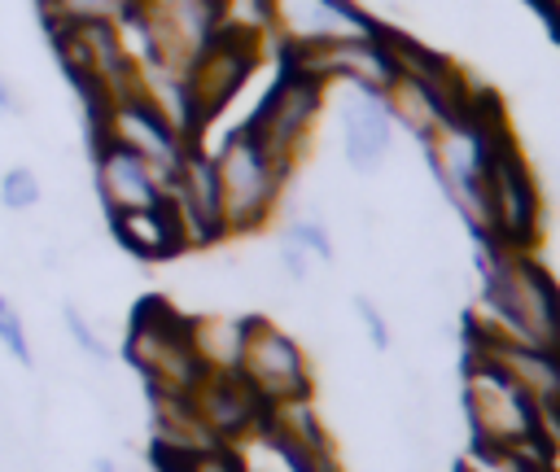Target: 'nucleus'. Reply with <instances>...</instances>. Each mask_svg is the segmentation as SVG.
Returning a JSON list of instances; mask_svg holds the SVG:
<instances>
[{
	"instance_id": "nucleus-15",
	"label": "nucleus",
	"mask_w": 560,
	"mask_h": 472,
	"mask_svg": "<svg viewBox=\"0 0 560 472\" xmlns=\"http://www.w3.org/2000/svg\"><path fill=\"white\" fill-rule=\"evenodd\" d=\"M109 227H114L118 245L127 253H136L140 262H171V258H179L188 249L171 201H162L153 210H140V214H118V219H109Z\"/></svg>"
},
{
	"instance_id": "nucleus-25",
	"label": "nucleus",
	"mask_w": 560,
	"mask_h": 472,
	"mask_svg": "<svg viewBox=\"0 0 560 472\" xmlns=\"http://www.w3.org/2000/svg\"><path fill=\"white\" fill-rule=\"evenodd\" d=\"M354 310H359V319H363L372 345H376V350H389L394 337H389V323H385V315L376 310V302H372V297H354Z\"/></svg>"
},
{
	"instance_id": "nucleus-14",
	"label": "nucleus",
	"mask_w": 560,
	"mask_h": 472,
	"mask_svg": "<svg viewBox=\"0 0 560 472\" xmlns=\"http://www.w3.org/2000/svg\"><path fill=\"white\" fill-rule=\"evenodd\" d=\"M394 149V118L381 96L354 92L341 105V153L354 170H376Z\"/></svg>"
},
{
	"instance_id": "nucleus-27",
	"label": "nucleus",
	"mask_w": 560,
	"mask_h": 472,
	"mask_svg": "<svg viewBox=\"0 0 560 472\" xmlns=\"http://www.w3.org/2000/svg\"><path fill=\"white\" fill-rule=\"evenodd\" d=\"M0 114H18V92L4 74H0Z\"/></svg>"
},
{
	"instance_id": "nucleus-8",
	"label": "nucleus",
	"mask_w": 560,
	"mask_h": 472,
	"mask_svg": "<svg viewBox=\"0 0 560 472\" xmlns=\"http://www.w3.org/2000/svg\"><path fill=\"white\" fill-rule=\"evenodd\" d=\"M92 118V140H109L136 157H144L162 179H171L184 162V153L197 144L192 135H184L144 92H131L122 101H109L105 109L88 114Z\"/></svg>"
},
{
	"instance_id": "nucleus-7",
	"label": "nucleus",
	"mask_w": 560,
	"mask_h": 472,
	"mask_svg": "<svg viewBox=\"0 0 560 472\" xmlns=\"http://www.w3.org/2000/svg\"><path fill=\"white\" fill-rule=\"evenodd\" d=\"M258 61H262V31H245L232 22L214 31V39L184 70V101H188L192 135L232 105V96L245 87Z\"/></svg>"
},
{
	"instance_id": "nucleus-13",
	"label": "nucleus",
	"mask_w": 560,
	"mask_h": 472,
	"mask_svg": "<svg viewBox=\"0 0 560 472\" xmlns=\"http://www.w3.org/2000/svg\"><path fill=\"white\" fill-rule=\"evenodd\" d=\"M188 406L219 446H236L267 415V402L249 389V380L241 371H206L197 380V389L188 393Z\"/></svg>"
},
{
	"instance_id": "nucleus-12",
	"label": "nucleus",
	"mask_w": 560,
	"mask_h": 472,
	"mask_svg": "<svg viewBox=\"0 0 560 472\" xmlns=\"http://www.w3.org/2000/svg\"><path fill=\"white\" fill-rule=\"evenodd\" d=\"M92 184H96V197L109 219L140 214V210H153L166 201V179L144 157H136L109 140H92Z\"/></svg>"
},
{
	"instance_id": "nucleus-4",
	"label": "nucleus",
	"mask_w": 560,
	"mask_h": 472,
	"mask_svg": "<svg viewBox=\"0 0 560 472\" xmlns=\"http://www.w3.org/2000/svg\"><path fill=\"white\" fill-rule=\"evenodd\" d=\"M122 350H127V363L144 376L149 393H162V398H188L206 376L188 341V315H179L162 297H149L136 306Z\"/></svg>"
},
{
	"instance_id": "nucleus-5",
	"label": "nucleus",
	"mask_w": 560,
	"mask_h": 472,
	"mask_svg": "<svg viewBox=\"0 0 560 472\" xmlns=\"http://www.w3.org/2000/svg\"><path fill=\"white\" fill-rule=\"evenodd\" d=\"M214 157V179H219V210H223V232L228 236H254L262 232L284 197V175L267 162V153L249 140L245 127H236Z\"/></svg>"
},
{
	"instance_id": "nucleus-22",
	"label": "nucleus",
	"mask_w": 560,
	"mask_h": 472,
	"mask_svg": "<svg viewBox=\"0 0 560 472\" xmlns=\"http://www.w3.org/2000/svg\"><path fill=\"white\" fill-rule=\"evenodd\" d=\"M0 345H4V354H9V358H18L22 367H31V363H35L31 341H26V323H22L18 306H13L4 293H0Z\"/></svg>"
},
{
	"instance_id": "nucleus-26",
	"label": "nucleus",
	"mask_w": 560,
	"mask_h": 472,
	"mask_svg": "<svg viewBox=\"0 0 560 472\" xmlns=\"http://www.w3.org/2000/svg\"><path fill=\"white\" fill-rule=\"evenodd\" d=\"M280 267L289 271V280H293V284H302V280H306V267H311V253H306V249H298L293 240H280Z\"/></svg>"
},
{
	"instance_id": "nucleus-19",
	"label": "nucleus",
	"mask_w": 560,
	"mask_h": 472,
	"mask_svg": "<svg viewBox=\"0 0 560 472\" xmlns=\"http://www.w3.org/2000/svg\"><path fill=\"white\" fill-rule=\"evenodd\" d=\"M459 472H556L547 450H472Z\"/></svg>"
},
{
	"instance_id": "nucleus-9",
	"label": "nucleus",
	"mask_w": 560,
	"mask_h": 472,
	"mask_svg": "<svg viewBox=\"0 0 560 472\" xmlns=\"http://www.w3.org/2000/svg\"><path fill=\"white\" fill-rule=\"evenodd\" d=\"M236 371L249 380V389L276 406L293 398H315V371L306 350L267 315H245V345Z\"/></svg>"
},
{
	"instance_id": "nucleus-23",
	"label": "nucleus",
	"mask_w": 560,
	"mask_h": 472,
	"mask_svg": "<svg viewBox=\"0 0 560 472\" xmlns=\"http://www.w3.org/2000/svg\"><path fill=\"white\" fill-rule=\"evenodd\" d=\"M284 240H293L298 249H306L319 262H332V240H328V227L319 219H293L284 227Z\"/></svg>"
},
{
	"instance_id": "nucleus-28",
	"label": "nucleus",
	"mask_w": 560,
	"mask_h": 472,
	"mask_svg": "<svg viewBox=\"0 0 560 472\" xmlns=\"http://www.w3.org/2000/svg\"><path fill=\"white\" fill-rule=\"evenodd\" d=\"M534 4H538V13L551 22V31L560 35V0H534Z\"/></svg>"
},
{
	"instance_id": "nucleus-17",
	"label": "nucleus",
	"mask_w": 560,
	"mask_h": 472,
	"mask_svg": "<svg viewBox=\"0 0 560 472\" xmlns=\"http://www.w3.org/2000/svg\"><path fill=\"white\" fill-rule=\"evenodd\" d=\"M381 101H385V109H389V118L398 122V127H407L411 131V140L424 149L442 127H451V118H446V109L424 92V87H416L411 79H389V87L381 92Z\"/></svg>"
},
{
	"instance_id": "nucleus-20",
	"label": "nucleus",
	"mask_w": 560,
	"mask_h": 472,
	"mask_svg": "<svg viewBox=\"0 0 560 472\" xmlns=\"http://www.w3.org/2000/svg\"><path fill=\"white\" fill-rule=\"evenodd\" d=\"M153 463L162 472H245L232 446H210V450H197V455H175V450L153 446Z\"/></svg>"
},
{
	"instance_id": "nucleus-3",
	"label": "nucleus",
	"mask_w": 560,
	"mask_h": 472,
	"mask_svg": "<svg viewBox=\"0 0 560 472\" xmlns=\"http://www.w3.org/2000/svg\"><path fill=\"white\" fill-rule=\"evenodd\" d=\"M464 415L477 450H547L538 402L516 389L494 363L464 354Z\"/></svg>"
},
{
	"instance_id": "nucleus-18",
	"label": "nucleus",
	"mask_w": 560,
	"mask_h": 472,
	"mask_svg": "<svg viewBox=\"0 0 560 472\" xmlns=\"http://www.w3.org/2000/svg\"><path fill=\"white\" fill-rule=\"evenodd\" d=\"M44 4V26H122L131 13V0H39Z\"/></svg>"
},
{
	"instance_id": "nucleus-11",
	"label": "nucleus",
	"mask_w": 560,
	"mask_h": 472,
	"mask_svg": "<svg viewBox=\"0 0 560 472\" xmlns=\"http://www.w3.org/2000/svg\"><path fill=\"white\" fill-rule=\"evenodd\" d=\"M166 201L184 227V240L188 249H201V245H214L223 240V210H219V179H214V157L192 144L179 162V170L166 179Z\"/></svg>"
},
{
	"instance_id": "nucleus-24",
	"label": "nucleus",
	"mask_w": 560,
	"mask_h": 472,
	"mask_svg": "<svg viewBox=\"0 0 560 472\" xmlns=\"http://www.w3.org/2000/svg\"><path fill=\"white\" fill-rule=\"evenodd\" d=\"M61 319H66L70 341H74L92 363H109V345H105V341H101V332L83 319V310H79V306H66V310H61Z\"/></svg>"
},
{
	"instance_id": "nucleus-2",
	"label": "nucleus",
	"mask_w": 560,
	"mask_h": 472,
	"mask_svg": "<svg viewBox=\"0 0 560 472\" xmlns=\"http://www.w3.org/2000/svg\"><path fill=\"white\" fill-rule=\"evenodd\" d=\"M481 210H486V240L481 245H508V249H534L542 232V192L534 170L525 166V153L516 135L508 131V118L494 122L481 166Z\"/></svg>"
},
{
	"instance_id": "nucleus-6",
	"label": "nucleus",
	"mask_w": 560,
	"mask_h": 472,
	"mask_svg": "<svg viewBox=\"0 0 560 472\" xmlns=\"http://www.w3.org/2000/svg\"><path fill=\"white\" fill-rule=\"evenodd\" d=\"M324 96H328L324 83H315V79H306V74L280 66V79L267 87V96L258 101V109H254L249 122H245L249 140L267 153V162H271L284 179H293V170H298V162H302V149H306L311 135H315Z\"/></svg>"
},
{
	"instance_id": "nucleus-29",
	"label": "nucleus",
	"mask_w": 560,
	"mask_h": 472,
	"mask_svg": "<svg viewBox=\"0 0 560 472\" xmlns=\"http://www.w3.org/2000/svg\"><path fill=\"white\" fill-rule=\"evenodd\" d=\"M92 472H114V459H96V468Z\"/></svg>"
},
{
	"instance_id": "nucleus-1",
	"label": "nucleus",
	"mask_w": 560,
	"mask_h": 472,
	"mask_svg": "<svg viewBox=\"0 0 560 472\" xmlns=\"http://www.w3.org/2000/svg\"><path fill=\"white\" fill-rule=\"evenodd\" d=\"M481 328L560 354V284L534 249L481 245Z\"/></svg>"
},
{
	"instance_id": "nucleus-10",
	"label": "nucleus",
	"mask_w": 560,
	"mask_h": 472,
	"mask_svg": "<svg viewBox=\"0 0 560 472\" xmlns=\"http://www.w3.org/2000/svg\"><path fill=\"white\" fill-rule=\"evenodd\" d=\"M381 22L359 0H267V35L280 48L372 35Z\"/></svg>"
},
{
	"instance_id": "nucleus-16",
	"label": "nucleus",
	"mask_w": 560,
	"mask_h": 472,
	"mask_svg": "<svg viewBox=\"0 0 560 472\" xmlns=\"http://www.w3.org/2000/svg\"><path fill=\"white\" fill-rule=\"evenodd\" d=\"M188 341L206 371H236L245 345V315H188Z\"/></svg>"
},
{
	"instance_id": "nucleus-21",
	"label": "nucleus",
	"mask_w": 560,
	"mask_h": 472,
	"mask_svg": "<svg viewBox=\"0 0 560 472\" xmlns=\"http://www.w3.org/2000/svg\"><path fill=\"white\" fill-rule=\"evenodd\" d=\"M39 197H44V188H39V175L31 166H9L0 175V205L4 210H31Z\"/></svg>"
}]
</instances>
